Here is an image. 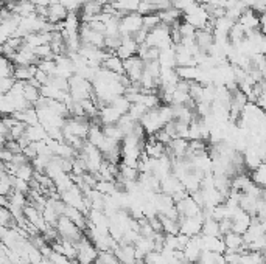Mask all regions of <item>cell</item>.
I'll list each match as a JSON object with an SVG mask.
<instances>
[{
	"label": "cell",
	"mask_w": 266,
	"mask_h": 264,
	"mask_svg": "<svg viewBox=\"0 0 266 264\" xmlns=\"http://www.w3.org/2000/svg\"><path fill=\"white\" fill-rule=\"evenodd\" d=\"M142 28H143V16L139 13H129L120 19V34L122 36H134Z\"/></svg>",
	"instance_id": "7"
},
{
	"label": "cell",
	"mask_w": 266,
	"mask_h": 264,
	"mask_svg": "<svg viewBox=\"0 0 266 264\" xmlns=\"http://www.w3.org/2000/svg\"><path fill=\"white\" fill-rule=\"evenodd\" d=\"M103 132L108 138H112V140L120 141V143H122V140L125 138V134L118 128V125H103Z\"/></svg>",
	"instance_id": "33"
},
{
	"label": "cell",
	"mask_w": 266,
	"mask_h": 264,
	"mask_svg": "<svg viewBox=\"0 0 266 264\" xmlns=\"http://www.w3.org/2000/svg\"><path fill=\"white\" fill-rule=\"evenodd\" d=\"M36 71H38V65H16L14 78L20 83H28L35 80Z\"/></svg>",
	"instance_id": "24"
},
{
	"label": "cell",
	"mask_w": 266,
	"mask_h": 264,
	"mask_svg": "<svg viewBox=\"0 0 266 264\" xmlns=\"http://www.w3.org/2000/svg\"><path fill=\"white\" fill-rule=\"evenodd\" d=\"M0 159H2V163H11L14 159V153L10 151L8 148H2V153H0Z\"/></svg>",
	"instance_id": "41"
},
{
	"label": "cell",
	"mask_w": 266,
	"mask_h": 264,
	"mask_svg": "<svg viewBox=\"0 0 266 264\" xmlns=\"http://www.w3.org/2000/svg\"><path fill=\"white\" fill-rule=\"evenodd\" d=\"M70 84V97L74 98L75 101H84L89 98H93V86L92 81L80 77V75H74L69 80Z\"/></svg>",
	"instance_id": "1"
},
{
	"label": "cell",
	"mask_w": 266,
	"mask_h": 264,
	"mask_svg": "<svg viewBox=\"0 0 266 264\" xmlns=\"http://www.w3.org/2000/svg\"><path fill=\"white\" fill-rule=\"evenodd\" d=\"M147 112H148V109L145 107L142 103H134V104H131L128 115L134 120V122H140V120L143 118V115L147 114Z\"/></svg>",
	"instance_id": "36"
},
{
	"label": "cell",
	"mask_w": 266,
	"mask_h": 264,
	"mask_svg": "<svg viewBox=\"0 0 266 264\" xmlns=\"http://www.w3.org/2000/svg\"><path fill=\"white\" fill-rule=\"evenodd\" d=\"M0 225L7 227V229H14L17 227V219L14 218V214L8 207L0 208Z\"/></svg>",
	"instance_id": "29"
},
{
	"label": "cell",
	"mask_w": 266,
	"mask_h": 264,
	"mask_svg": "<svg viewBox=\"0 0 266 264\" xmlns=\"http://www.w3.org/2000/svg\"><path fill=\"white\" fill-rule=\"evenodd\" d=\"M69 8L61 4V2H55V4H50L48 7V14H47V20L52 22V23H61L65 20V17L69 16Z\"/></svg>",
	"instance_id": "18"
},
{
	"label": "cell",
	"mask_w": 266,
	"mask_h": 264,
	"mask_svg": "<svg viewBox=\"0 0 266 264\" xmlns=\"http://www.w3.org/2000/svg\"><path fill=\"white\" fill-rule=\"evenodd\" d=\"M25 137H27L31 143H35V141H44V140L48 138V132H47V129H45L41 123H38V125L27 126Z\"/></svg>",
	"instance_id": "26"
},
{
	"label": "cell",
	"mask_w": 266,
	"mask_h": 264,
	"mask_svg": "<svg viewBox=\"0 0 266 264\" xmlns=\"http://www.w3.org/2000/svg\"><path fill=\"white\" fill-rule=\"evenodd\" d=\"M160 221H162V232L167 235H178L181 233L179 229V219H170L167 216H159Z\"/></svg>",
	"instance_id": "30"
},
{
	"label": "cell",
	"mask_w": 266,
	"mask_h": 264,
	"mask_svg": "<svg viewBox=\"0 0 266 264\" xmlns=\"http://www.w3.org/2000/svg\"><path fill=\"white\" fill-rule=\"evenodd\" d=\"M157 14H159V17H160V22L165 23V25H168V27L178 25V23H181L182 19H184V13H182L181 10L175 8V7L168 8V10H162V11H159Z\"/></svg>",
	"instance_id": "20"
},
{
	"label": "cell",
	"mask_w": 266,
	"mask_h": 264,
	"mask_svg": "<svg viewBox=\"0 0 266 264\" xmlns=\"http://www.w3.org/2000/svg\"><path fill=\"white\" fill-rule=\"evenodd\" d=\"M14 68H16V64L10 58L2 56V64H0V78L14 77Z\"/></svg>",
	"instance_id": "34"
},
{
	"label": "cell",
	"mask_w": 266,
	"mask_h": 264,
	"mask_svg": "<svg viewBox=\"0 0 266 264\" xmlns=\"http://www.w3.org/2000/svg\"><path fill=\"white\" fill-rule=\"evenodd\" d=\"M114 253H115L118 261L126 262V264H137L136 246H132V244H118L117 249L114 250Z\"/></svg>",
	"instance_id": "15"
},
{
	"label": "cell",
	"mask_w": 266,
	"mask_h": 264,
	"mask_svg": "<svg viewBox=\"0 0 266 264\" xmlns=\"http://www.w3.org/2000/svg\"><path fill=\"white\" fill-rule=\"evenodd\" d=\"M52 41V33L48 31H38V33H33V34H28L23 42L25 45H28L30 49H38V47H42V45H48Z\"/></svg>",
	"instance_id": "21"
},
{
	"label": "cell",
	"mask_w": 266,
	"mask_h": 264,
	"mask_svg": "<svg viewBox=\"0 0 266 264\" xmlns=\"http://www.w3.org/2000/svg\"><path fill=\"white\" fill-rule=\"evenodd\" d=\"M204 211L198 216H191V218H185V216H179V229L181 233L190 236V238H195L198 235H201L203 232V224H204Z\"/></svg>",
	"instance_id": "6"
},
{
	"label": "cell",
	"mask_w": 266,
	"mask_h": 264,
	"mask_svg": "<svg viewBox=\"0 0 266 264\" xmlns=\"http://www.w3.org/2000/svg\"><path fill=\"white\" fill-rule=\"evenodd\" d=\"M160 17H159V14L157 13H154V14H148V16H143V27L147 28V30H153V28H156L157 25H160Z\"/></svg>",
	"instance_id": "38"
},
{
	"label": "cell",
	"mask_w": 266,
	"mask_h": 264,
	"mask_svg": "<svg viewBox=\"0 0 266 264\" xmlns=\"http://www.w3.org/2000/svg\"><path fill=\"white\" fill-rule=\"evenodd\" d=\"M254 216L249 214L248 211L238 208V211L235 213V216L232 218V232L240 233V235H245L248 232V229L252 224Z\"/></svg>",
	"instance_id": "10"
},
{
	"label": "cell",
	"mask_w": 266,
	"mask_h": 264,
	"mask_svg": "<svg viewBox=\"0 0 266 264\" xmlns=\"http://www.w3.org/2000/svg\"><path fill=\"white\" fill-rule=\"evenodd\" d=\"M184 20L188 22L190 25H193L196 30H204L209 25H212V22H213V19L210 17V13L201 4L196 5L193 10L184 13Z\"/></svg>",
	"instance_id": "4"
},
{
	"label": "cell",
	"mask_w": 266,
	"mask_h": 264,
	"mask_svg": "<svg viewBox=\"0 0 266 264\" xmlns=\"http://www.w3.org/2000/svg\"><path fill=\"white\" fill-rule=\"evenodd\" d=\"M35 174H36V170H35V166L31 165V162H27V163H23V165H19L17 166V171H16V177L19 179H23V180H27V182H31L35 179Z\"/></svg>",
	"instance_id": "28"
},
{
	"label": "cell",
	"mask_w": 266,
	"mask_h": 264,
	"mask_svg": "<svg viewBox=\"0 0 266 264\" xmlns=\"http://www.w3.org/2000/svg\"><path fill=\"white\" fill-rule=\"evenodd\" d=\"M139 47L140 45L136 42V39L132 36H123L122 45L117 49L115 55L118 58H122L123 61H126V59H129V58H132V56H136L139 53Z\"/></svg>",
	"instance_id": "11"
},
{
	"label": "cell",
	"mask_w": 266,
	"mask_h": 264,
	"mask_svg": "<svg viewBox=\"0 0 266 264\" xmlns=\"http://www.w3.org/2000/svg\"><path fill=\"white\" fill-rule=\"evenodd\" d=\"M137 13L142 14V16H148V14L159 13V8H157V5L154 2H151V0H142Z\"/></svg>",
	"instance_id": "37"
},
{
	"label": "cell",
	"mask_w": 266,
	"mask_h": 264,
	"mask_svg": "<svg viewBox=\"0 0 266 264\" xmlns=\"http://www.w3.org/2000/svg\"><path fill=\"white\" fill-rule=\"evenodd\" d=\"M220 229H221V235H226V233L232 232V219L220 221Z\"/></svg>",
	"instance_id": "42"
},
{
	"label": "cell",
	"mask_w": 266,
	"mask_h": 264,
	"mask_svg": "<svg viewBox=\"0 0 266 264\" xmlns=\"http://www.w3.org/2000/svg\"><path fill=\"white\" fill-rule=\"evenodd\" d=\"M252 185H254V180L248 173H240L232 177V188L240 191V193H246Z\"/></svg>",
	"instance_id": "25"
},
{
	"label": "cell",
	"mask_w": 266,
	"mask_h": 264,
	"mask_svg": "<svg viewBox=\"0 0 266 264\" xmlns=\"http://www.w3.org/2000/svg\"><path fill=\"white\" fill-rule=\"evenodd\" d=\"M77 247H78V256L75 261H78L80 264H95L100 256V250L96 249V246L92 243V239L86 233L77 243Z\"/></svg>",
	"instance_id": "3"
},
{
	"label": "cell",
	"mask_w": 266,
	"mask_h": 264,
	"mask_svg": "<svg viewBox=\"0 0 266 264\" xmlns=\"http://www.w3.org/2000/svg\"><path fill=\"white\" fill-rule=\"evenodd\" d=\"M145 154L148 157H153V159H162L165 154H167V146L162 145L160 141H157L154 138V135H150V138L145 141V148H143Z\"/></svg>",
	"instance_id": "17"
},
{
	"label": "cell",
	"mask_w": 266,
	"mask_h": 264,
	"mask_svg": "<svg viewBox=\"0 0 266 264\" xmlns=\"http://www.w3.org/2000/svg\"><path fill=\"white\" fill-rule=\"evenodd\" d=\"M115 264H126V262H122V261H117Z\"/></svg>",
	"instance_id": "45"
},
{
	"label": "cell",
	"mask_w": 266,
	"mask_h": 264,
	"mask_svg": "<svg viewBox=\"0 0 266 264\" xmlns=\"http://www.w3.org/2000/svg\"><path fill=\"white\" fill-rule=\"evenodd\" d=\"M145 71V61L136 55L125 61V75L131 80V83H139Z\"/></svg>",
	"instance_id": "9"
},
{
	"label": "cell",
	"mask_w": 266,
	"mask_h": 264,
	"mask_svg": "<svg viewBox=\"0 0 266 264\" xmlns=\"http://www.w3.org/2000/svg\"><path fill=\"white\" fill-rule=\"evenodd\" d=\"M179 190H184V185H182L181 179L176 177L173 173L160 180V193H163V195L173 196Z\"/></svg>",
	"instance_id": "19"
},
{
	"label": "cell",
	"mask_w": 266,
	"mask_h": 264,
	"mask_svg": "<svg viewBox=\"0 0 266 264\" xmlns=\"http://www.w3.org/2000/svg\"><path fill=\"white\" fill-rule=\"evenodd\" d=\"M182 253H184V259L191 262V264H195V262L200 261V256L203 253V247H201L196 236L190 239V243L184 247Z\"/></svg>",
	"instance_id": "16"
},
{
	"label": "cell",
	"mask_w": 266,
	"mask_h": 264,
	"mask_svg": "<svg viewBox=\"0 0 266 264\" xmlns=\"http://www.w3.org/2000/svg\"><path fill=\"white\" fill-rule=\"evenodd\" d=\"M56 230H58L61 238L70 239V241H74V243H78L80 239L84 236V232L74 221L69 219L65 214H62L59 218V221L56 224Z\"/></svg>",
	"instance_id": "5"
},
{
	"label": "cell",
	"mask_w": 266,
	"mask_h": 264,
	"mask_svg": "<svg viewBox=\"0 0 266 264\" xmlns=\"http://www.w3.org/2000/svg\"><path fill=\"white\" fill-rule=\"evenodd\" d=\"M122 117H123V114L117 110L112 104L102 106L100 112H98V120L102 122V125H117Z\"/></svg>",
	"instance_id": "14"
},
{
	"label": "cell",
	"mask_w": 266,
	"mask_h": 264,
	"mask_svg": "<svg viewBox=\"0 0 266 264\" xmlns=\"http://www.w3.org/2000/svg\"><path fill=\"white\" fill-rule=\"evenodd\" d=\"M17 80L14 77H8V78H0V93L7 95L8 92L13 90V87L16 86Z\"/></svg>",
	"instance_id": "39"
},
{
	"label": "cell",
	"mask_w": 266,
	"mask_h": 264,
	"mask_svg": "<svg viewBox=\"0 0 266 264\" xmlns=\"http://www.w3.org/2000/svg\"><path fill=\"white\" fill-rule=\"evenodd\" d=\"M117 110H120L123 115H126L128 112H129V107H131V101L125 97V95H120V97H117L115 100H112V103H111Z\"/></svg>",
	"instance_id": "35"
},
{
	"label": "cell",
	"mask_w": 266,
	"mask_h": 264,
	"mask_svg": "<svg viewBox=\"0 0 266 264\" xmlns=\"http://www.w3.org/2000/svg\"><path fill=\"white\" fill-rule=\"evenodd\" d=\"M142 128L147 132V135H154L156 132H159L160 129H163L165 123L162 122L160 114H159V107L157 109H151L147 114L143 115V118L140 120Z\"/></svg>",
	"instance_id": "8"
},
{
	"label": "cell",
	"mask_w": 266,
	"mask_h": 264,
	"mask_svg": "<svg viewBox=\"0 0 266 264\" xmlns=\"http://www.w3.org/2000/svg\"><path fill=\"white\" fill-rule=\"evenodd\" d=\"M41 264H55V261H53L52 258H45V256H44V259H42Z\"/></svg>",
	"instance_id": "44"
},
{
	"label": "cell",
	"mask_w": 266,
	"mask_h": 264,
	"mask_svg": "<svg viewBox=\"0 0 266 264\" xmlns=\"http://www.w3.org/2000/svg\"><path fill=\"white\" fill-rule=\"evenodd\" d=\"M103 68L106 70H111L114 73H118V75H125V61L122 58H118L115 53H109L108 58L105 59Z\"/></svg>",
	"instance_id": "23"
},
{
	"label": "cell",
	"mask_w": 266,
	"mask_h": 264,
	"mask_svg": "<svg viewBox=\"0 0 266 264\" xmlns=\"http://www.w3.org/2000/svg\"><path fill=\"white\" fill-rule=\"evenodd\" d=\"M176 207H178L179 214L185 216V218H191V216H198L203 213V207H200L191 196H187L185 199L179 201Z\"/></svg>",
	"instance_id": "13"
},
{
	"label": "cell",
	"mask_w": 266,
	"mask_h": 264,
	"mask_svg": "<svg viewBox=\"0 0 266 264\" xmlns=\"http://www.w3.org/2000/svg\"><path fill=\"white\" fill-rule=\"evenodd\" d=\"M260 33L266 37V11L260 14Z\"/></svg>",
	"instance_id": "43"
},
{
	"label": "cell",
	"mask_w": 266,
	"mask_h": 264,
	"mask_svg": "<svg viewBox=\"0 0 266 264\" xmlns=\"http://www.w3.org/2000/svg\"><path fill=\"white\" fill-rule=\"evenodd\" d=\"M201 235L206 236H223L221 229H220V221H216L213 218H206L203 224V232Z\"/></svg>",
	"instance_id": "27"
},
{
	"label": "cell",
	"mask_w": 266,
	"mask_h": 264,
	"mask_svg": "<svg viewBox=\"0 0 266 264\" xmlns=\"http://www.w3.org/2000/svg\"><path fill=\"white\" fill-rule=\"evenodd\" d=\"M251 177H252L255 185L266 190V162H263L258 168H255L254 171H251Z\"/></svg>",
	"instance_id": "31"
},
{
	"label": "cell",
	"mask_w": 266,
	"mask_h": 264,
	"mask_svg": "<svg viewBox=\"0 0 266 264\" xmlns=\"http://www.w3.org/2000/svg\"><path fill=\"white\" fill-rule=\"evenodd\" d=\"M154 138H156L157 141H160L162 145H165V146L170 145L172 140H173V137H172L170 134H168L165 129H160L159 132H156V134H154Z\"/></svg>",
	"instance_id": "40"
},
{
	"label": "cell",
	"mask_w": 266,
	"mask_h": 264,
	"mask_svg": "<svg viewBox=\"0 0 266 264\" xmlns=\"http://www.w3.org/2000/svg\"><path fill=\"white\" fill-rule=\"evenodd\" d=\"M223 239H224V244L229 250H237L240 253H246L249 249L248 246L245 244V238L243 235L240 233H235V232H229L226 235H223Z\"/></svg>",
	"instance_id": "12"
},
{
	"label": "cell",
	"mask_w": 266,
	"mask_h": 264,
	"mask_svg": "<svg viewBox=\"0 0 266 264\" xmlns=\"http://www.w3.org/2000/svg\"><path fill=\"white\" fill-rule=\"evenodd\" d=\"M11 191H13L11 174L2 170V174H0V196H8Z\"/></svg>",
	"instance_id": "32"
},
{
	"label": "cell",
	"mask_w": 266,
	"mask_h": 264,
	"mask_svg": "<svg viewBox=\"0 0 266 264\" xmlns=\"http://www.w3.org/2000/svg\"><path fill=\"white\" fill-rule=\"evenodd\" d=\"M147 45L154 47V49H159V50H163V49H168V47L175 45L172 41V27L165 25V23H160V25L153 28L148 34Z\"/></svg>",
	"instance_id": "2"
},
{
	"label": "cell",
	"mask_w": 266,
	"mask_h": 264,
	"mask_svg": "<svg viewBox=\"0 0 266 264\" xmlns=\"http://www.w3.org/2000/svg\"><path fill=\"white\" fill-rule=\"evenodd\" d=\"M64 214L67 216L69 219L74 221L83 232H86V229H87V225H89V219H87V214H86V213H83L81 210H78V208H75V207H69V205H67Z\"/></svg>",
	"instance_id": "22"
}]
</instances>
